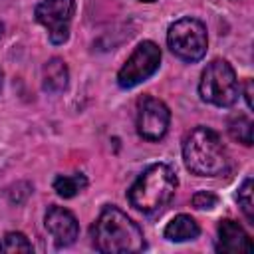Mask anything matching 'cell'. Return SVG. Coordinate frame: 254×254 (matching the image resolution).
<instances>
[{"label":"cell","instance_id":"13","mask_svg":"<svg viewBox=\"0 0 254 254\" xmlns=\"http://www.w3.org/2000/svg\"><path fill=\"white\" fill-rule=\"evenodd\" d=\"M85 187H87V179H85V175H81V173H75V175H60V177H56V181H54V190H56L60 196H64V198L75 196V194L81 192Z\"/></svg>","mask_w":254,"mask_h":254},{"label":"cell","instance_id":"5","mask_svg":"<svg viewBox=\"0 0 254 254\" xmlns=\"http://www.w3.org/2000/svg\"><path fill=\"white\" fill-rule=\"evenodd\" d=\"M167 44L169 50L183 62H198L204 58L208 48V36L206 28L196 18H181L169 26L167 32Z\"/></svg>","mask_w":254,"mask_h":254},{"label":"cell","instance_id":"7","mask_svg":"<svg viewBox=\"0 0 254 254\" xmlns=\"http://www.w3.org/2000/svg\"><path fill=\"white\" fill-rule=\"evenodd\" d=\"M75 12V0H42L36 6V20L48 30L50 42L60 46L69 38V22Z\"/></svg>","mask_w":254,"mask_h":254},{"label":"cell","instance_id":"1","mask_svg":"<svg viewBox=\"0 0 254 254\" xmlns=\"http://www.w3.org/2000/svg\"><path fill=\"white\" fill-rule=\"evenodd\" d=\"M93 246L105 254H133L145 248L141 228L117 206H105L91 226Z\"/></svg>","mask_w":254,"mask_h":254},{"label":"cell","instance_id":"12","mask_svg":"<svg viewBox=\"0 0 254 254\" xmlns=\"http://www.w3.org/2000/svg\"><path fill=\"white\" fill-rule=\"evenodd\" d=\"M198 232H200V228H198L196 220L189 214H179L165 226V238L171 242L194 240L198 236Z\"/></svg>","mask_w":254,"mask_h":254},{"label":"cell","instance_id":"14","mask_svg":"<svg viewBox=\"0 0 254 254\" xmlns=\"http://www.w3.org/2000/svg\"><path fill=\"white\" fill-rule=\"evenodd\" d=\"M228 133L234 141H238L246 147L252 145V121L246 115H242V113L232 115L228 119Z\"/></svg>","mask_w":254,"mask_h":254},{"label":"cell","instance_id":"18","mask_svg":"<svg viewBox=\"0 0 254 254\" xmlns=\"http://www.w3.org/2000/svg\"><path fill=\"white\" fill-rule=\"evenodd\" d=\"M244 99H246V105L252 109V81L250 79H246L244 83Z\"/></svg>","mask_w":254,"mask_h":254},{"label":"cell","instance_id":"9","mask_svg":"<svg viewBox=\"0 0 254 254\" xmlns=\"http://www.w3.org/2000/svg\"><path fill=\"white\" fill-rule=\"evenodd\" d=\"M44 224L48 228V232L54 236V242L58 246H69L75 242L77 238V220L75 216L67 210V208H62V206H50L46 216H44Z\"/></svg>","mask_w":254,"mask_h":254},{"label":"cell","instance_id":"3","mask_svg":"<svg viewBox=\"0 0 254 254\" xmlns=\"http://www.w3.org/2000/svg\"><path fill=\"white\" fill-rule=\"evenodd\" d=\"M183 159L190 173L198 177H216L228 169V153L218 133L208 127H194L183 141Z\"/></svg>","mask_w":254,"mask_h":254},{"label":"cell","instance_id":"6","mask_svg":"<svg viewBox=\"0 0 254 254\" xmlns=\"http://www.w3.org/2000/svg\"><path fill=\"white\" fill-rule=\"evenodd\" d=\"M161 65V50L155 42H141L123 67L117 73V83L123 89H131L141 81L149 79Z\"/></svg>","mask_w":254,"mask_h":254},{"label":"cell","instance_id":"2","mask_svg":"<svg viewBox=\"0 0 254 254\" xmlns=\"http://www.w3.org/2000/svg\"><path fill=\"white\" fill-rule=\"evenodd\" d=\"M177 185L179 179L175 171L165 163H157L147 167L137 177V181L127 190V198L131 206L137 208L139 212L155 214L161 212L173 200Z\"/></svg>","mask_w":254,"mask_h":254},{"label":"cell","instance_id":"4","mask_svg":"<svg viewBox=\"0 0 254 254\" xmlns=\"http://www.w3.org/2000/svg\"><path fill=\"white\" fill-rule=\"evenodd\" d=\"M238 79L232 69V65L226 60H212L198 83V93L206 103L218 105V107H230L238 99Z\"/></svg>","mask_w":254,"mask_h":254},{"label":"cell","instance_id":"16","mask_svg":"<svg viewBox=\"0 0 254 254\" xmlns=\"http://www.w3.org/2000/svg\"><path fill=\"white\" fill-rule=\"evenodd\" d=\"M238 204L244 212V216L248 218L250 224H254V200H252V179H246L238 190Z\"/></svg>","mask_w":254,"mask_h":254},{"label":"cell","instance_id":"20","mask_svg":"<svg viewBox=\"0 0 254 254\" xmlns=\"http://www.w3.org/2000/svg\"><path fill=\"white\" fill-rule=\"evenodd\" d=\"M2 79H4V73H2V69H0V89H2Z\"/></svg>","mask_w":254,"mask_h":254},{"label":"cell","instance_id":"15","mask_svg":"<svg viewBox=\"0 0 254 254\" xmlns=\"http://www.w3.org/2000/svg\"><path fill=\"white\" fill-rule=\"evenodd\" d=\"M2 252H32L34 246L22 232H8L0 242Z\"/></svg>","mask_w":254,"mask_h":254},{"label":"cell","instance_id":"19","mask_svg":"<svg viewBox=\"0 0 254 254\" xmlns=\"http://www.w3.org/2000/svg\"><path fill=\"white\" fill-rule=\"evenodd\" d=\"M2 34H4V24L0 22V38H2Z\"/></svg>","mask_w":254,"mask_h":254},{"label":"cell","instance_id":"8","mask_svg":"<svg viewBox=\"0 0 254 254\" xmlns=\"http://www.w3.org/2000/svg\"><path fill=\"white\" fill-rule=\"evenodd\" d=\"M169 123H171V111L161 99L145 95L139 101V109H137L139 137H143L147 141H159L165 137Z\"/></svg>","mask_w":254,"mask_h":254},{"label":"cell","instance_id":"11","mask_svg":"<svg viewBox=\"0 0 254 254\" xmlns=\"http://www.w3.org/2000/svg\"><path fill=\"white\" fill-rule=\"evenodd\" d=\"M67 79H69V73H67V65L64 60L60 58H52L44 64V69H42V85L46 91L50 93H60L67 87Z\"/></svg>","mask_w":254,"mask_h":254},{"label":"cell","instance_id":"17","mask_svg":"<svg viewBox=\"0 0 254 254\" xmlns=\"http://www.w3.org/2000/svg\"><path fill=\"white\" fill-rule=\"evenodd\" d=\"M216 202H218V196L210 190H198L192 196V206L198 210H210L216 206Z\"/></svg>","mask_w":254,"mask_h":254},{"label":"cell","instance_id":"10","mask_svg":"<svg viewBox=\"0 0 254 254\" xmlns=\"http://www.w3.org/2000/svg\"><path fill=\"white\" fill-rule=\"evenodd\" d=\"M216 250L226 252V254L252 252V242H250V236L244 232V228L238 222H234L230 218H224V220L218 222Z\"/></svg>","mask_w":254,"mask_h":254},{"label":"cell","instance_id":"21","mask_svg":"<svg viewBox=\"0 0 254 254\" xmlns=\"http://www.w3.org/2000/svg\"><path fill=\"white\" fill-rule=\"evenodd\" d=\"M141 2H155V0H141Z\"/></svg>","mask_w":254,"mask_h":254}]
</instances>
